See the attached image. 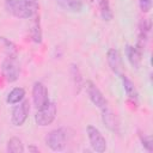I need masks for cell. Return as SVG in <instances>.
Returning a JSON list of instances; mask_svg holds the SVG:
<instances>
[{
	"label": "cell",
	"mask_w": 153,
	"mask_h": 153,
	"mask_svg": "<svg viewBox=\"0 0 153 153\" xmlns=\"http://www.w3.org/2000/svg\"><path fill=\"white\" fill-rule=\"evenodd\" d=\"M102 120L108 129H110L111 131H116V133L118 131V128H120L118 120H117L116 115L108 106L102 109Z\"/></svg>",
	"instance_id": "11"
},
{
	"label": "cell",
	"mask_w": 153,
	"mask_h": 153,
	"mask_svg": "<svg viewBox=\"0 0 153 153\" xmlns=\"http://www.w3.org/2000/svg\"><path fill=\"white\" fill-rule=\"evenodd\" d=\"M151 31V22L149 19H142L139 25V38H137V48L141 50L148 41Z\"/></svg>",
	"instance_id": "10"
},
{
	"label": "cell",
	"mask_w": 153,
	"mask_h": 153,
	"mask_svg": "<svg viewBox=\"0 0 153 153\" xmlns=\"http://www.w3.org/2000/svg\"><path fill=\"white\" fill-rule=\"evenodd\" d=\"M85 90H86V93L90 98V100L97 106L99 108L100 110L106 108L108 106V102L105 99V97L103 96V93L100 92V90L96 86V84L91 80H87L85 82Z\"/></svg>",
	"instance_id": "5"
},
{
	"label": "cell",
	"mask_w": 153,
	"mask_h": 153,
	"mask_svg": "<svg viewBox=\"0 0 153 153\" xmlns=\"http://www.w3.org/2000/svg\"><path fill=\"white\" fill-rule=\"evenodd\" d=\"M26 5H27V7L36 14V12H37V10H38V2H37V0H23Z\"/></svg>",
	"instance_id": "21"
},
{
	"label": "cell",
	"mask_w": 153,
	"mask_h": 153,
	"mask_svg": "<svg viewBox=\"0 0 153 153\" xmlns=\"http://www.w3.org/2000/svg\"><path fill=\"white\" fill-rule=\"evenodd\" d=\"M30 108H29V102L24 100V102H19V105H16L12 110V116H11V122L13 126L16 127H20L24 124V122L27 118Z\"/></svg>",
	"instance_id": "6"
},
{
	"label": "cell",
	"mask_w": 153,
	"mask_h": 153,
	"mask_svg": "<svg viewBox=\"0 0 153 153\" xmlns=\"http://www.w3.org/2000/svg\"><path fill=\"white\" fill-rule=\"evenodd\" d=\"M106 60H108V63H109L111 71L120 76L121 71H122V60H121L120 51L115 48L109 49L106 53Z\"/></svg>",
	"instance_id": "9"
},
{
	"label": "cell",
	"mask_w": 153,
	"mask_h": 153,
	"mask_svg": "<svg viewBox=\"0 0 153 153\" xmlns=\"http://www.w3.org/2000/svg\"><path fill=\"white\" fill-rule=\"evenodd\" d=\"M99 12H100V17L103 18V20H111L112 19V11L109 4V0H96Z\"/></svg>",
	"instance_id": "14"
},
{
	"label": "cell",
	"mask_w": 153,
	"mask_h": 153,
	"mask_svg": "<svg viewBox=\"0 0 153 153\" xmlns=\"http://www.w3.org/2000/svg\"><path fill=\"white\" fill-rule=\"evenodd\" d=\"M5 8L10 14L20 19H27L35 14L23 0H5Z\"/></svg>",
	"instance_id": "3"
},
{
	"label": "cell",
	"mask_w": 153,
	"mask_h": 153,
	"mask_svg": "<svg viewBox=\"0 0 153 153\" xmlns=\"http://www.w3.org/2000/svg\"><path fill=\"white\" fill-rule=\"evenodd\" d=\"M25 96V91L23 87H14L8 94H7V98H6V102L8 104H18L19 102L23 100Z\"/></svg>",
	"instance_id": "16"
},
{
	"label": "cell",
	"mask_w": 153,
	"mask_h": 153,
	"mask_svg": "<svg viewBox=\"0 0 153 153\" xmlns=\"http://www.w3.org/2000/svg\"><path fill=\"white\" fill-rule=\"evenodd\" d=\"M66 142H67V133L63 128L54 129V130L49 131L48 135L45 136L47 146L55 152L63 151L66 147Z\"/></svg>",
	"instance_id": "2"
},
{
	"label": "cell",
	"mask_w": 153,
	"mask_h": 153,
	"mask_svg": "<svg viewBox=\"0 0 153 153\" xmlns=\"http://www.w3.org/2000/svg\"><path fill=\"white\" fill-rule=\"evenodd\" d=\"M56 104L54 102H48L45 105H43L42 108L37 109V112L35 115V121L38 126L41 127H45L49 126L54 122L55 117H56Z\"/></svg>",
	"instance_id": "1"
},
{
	"label": "cell",
	"mask_w": 153,
	"mask_h": 153,
	"mask_svg": "<svg viewBox=\"0 0 153 153\" xmlns=\"http://www.w3.org/2000/svg\"><path fill=\"white\" fill-rule=\"evenodd\" d=\"M120 76L122 79V84H123V88H124L126 94L128 96L129 99H131L133 102L136 103L137 102V91H136V87H135L134 82L128 76H126L124 74H121Z\"/></svg>",
	"instance_id": "13"
},
{
	"label": "cell",
	"mask_w": 153,
	"mask_h": 153,
	"mask_svg": "<svg viewBox=\"0 0 153 153\" xmlns=\"http://www.w3.org/2000/svg\"><path fill=\"white\" fill-rule=\"evenodd\" d=\"M139 6L143 13H148L152 8V0H139Z\"/></svg>",
	"instance_id": "20"
},
{
	"label": "cell",
	"mask_w": 153,
	"mask_h": 153,
	"mask_svg": "<svg viewBox=\"0 0 153 153\" xmlns=\"http://www.w3.org/2000/svg\"><path fill=\"white\" fill-rule=\"evenodd\" d=\"M32 100H33V105L37 109L42 108L49 102L48 90L41 81H36L32 86Z\"/></svg>",
	"instance_id": "7"
},
{
	"label": "cell",
	"mask_w": 153,
	"mask_h": 153,
	"mask_svg": "<svg viewBox=\"0 0 153 153\" xmlns=\"http://www.w3.org/2000/svg\"><path fill=\"white\" fill-rule=\"evenodd\" d=\"M1 71H2V75L5 76V79L8 82L16 81L19 76L18 66L12 57H7L6 60H4L2 65H1Z\"/></svg>",
	"instance_id": "8"
},
{
	"label": "cell",
	"mask_w": 153,
	"mask_h": 153,
	"mask_svg": "<svg viewBox=\"0 0 153 153\" xmlns=\"http://www.w3.org/2000/svg\"><path fill=\"white\" fill-rule=\"evenodd\" d=\"M86 131H87V136H88L90 145H91L92 149L98 152V153L105 152V149H106V140L103 136V134L99 131V129H97L93 126H87Z\"/></svg>",
	"instance_id": "4"
},
{
	"label": "cell",
	"mask_w": 153,
	"mask_h": 153,
	"mask_svg": "<svg viewBox=\"0 0 153 153\" xmlns=\"http://www.w3.org/2000/svg\"><path fill=\"white\" fill-rule=\"evenodd\" d=\"M7 152L8 153H23L24 146L22 143V140L18 137H11L7 142Z\"/></svg>",
	"instance_id": "17"
},
{
	"label": "cell",
	"mask_w": 153,
	"mask_h": 153,
	"mask_svg": "<svg viewBox=\"0 0 153 153\" xmlns=\"http://www.w3.org/2000/svg\"><path fill=\"white\" fill-rule=\"evenodd\" d=\"M141 142H142V146L148 152H152L153 151V140H152V136L151 135H143V136H141Z\"/></svg>",
	"instance_id": "19"
},
{
	"label": "cell",
	"mask_w": 153,
	"mask_h": 153,
	"mask_svg": "<svg viewBox=\"0 0 153 153\" xmlns=\"http://www.w3.org/2000/svg\"><path fill=\"white\" fill-rule=\"evenodd\" d=\"M126 55L131 67L135 69H139V67L141 66V50L137 47L128 44L126 47Z\"/></svg>",
	"instance_id": "12"
},
{
	"label": "cell",
	"mask_w": 153,
	"mask_h": 153,
	"mask_svg": "<svg viewBox=\"0 0 153 153\" xmlns=\"http://www.w3.org/2000/svg\"><path fill=\"white\" fill-rule=\"evenodd\" d=\"M30 35L33 42L36 43H41L42 42V31H41V26H39V20L36 18V20L33 22L31 30H30Z\"/></svg>",
	"instance_id": "18"
},
{
	"label": "cell",
	"mask_w": 153,
	"mask_h": 153,
	"mask_svg": "<svg viewBox=\"0 0 153 153\" xmlns=\"http://www.w3.org/2000/svg\"><path fill=\"white\" fill-rule=\"evenodd\" d=\"M57 4L71 12H80L82 10V2L80 0H56Z\"/></svg>",
	"instance_id": "15"
}]
</instances>
